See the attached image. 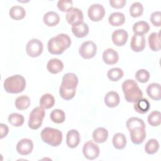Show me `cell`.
<instances>
[{
  "label": "cell",
  "mask_w": 161,
  "mask_h": 161,
  "mask_svg": "<svg viewBox=\"0 0 161 161\" xmlns=\"http://www.w3.org/2000/svg\"><path fill=\"white\" fill-rule=\"evenodd\" d=\"M47 69L52 74H58L63 70L64 64L58 58H52L48 62Z\"/></svg>",
  "instance_id": "ffe728a7"
},
{
  "label": "cell",
  "mask_w": 161,
  "mask_h": 161,
  "mask_svg": "<svg viewBox=\"0 0 161 161\" xmlns=\"http://www.w3.org/2000/svg\"><path fill=\"white\" fill-rule=\"evenodd\" d=\"M122 90L125 99L128 103H135L143 97V92L138 84L133 79H127L122 84Z\"/></svg>",
  "instance_id": "3957f363"
},
{
  "label": "cell",
  "mask_w": 161,
  "mask_h": 161,
  "mask_svg": "<svg viewBox=\"0 0 161 161\" xmlns=\"http://www.w3.org/2000/svg\"><path fill=\"white\" fill-rule=\"evenodd\" d=\"M72 32L77 38H83L87 35L89 33L88 25L83 22H78L72 25Z\"/></svg>",
  "instance_id": "2e32d148"
},
{
  "label": "cell",
  "mask_w": 161,
  "mask_h": 161,
  "mask_svg": "<svg viewBox=\"0 0 161 161\" xmlns=\"http://www.w3.org/2000/svg\"><path fill=\"white\" fill-rule=\"evenodd\" d=\"M123 71L122 69L118 67L111 69L107 73L108 77L109 80L113 82H116L121 79L123 76Z\"/></svg>",
  "instance_id": "836d02e7"
},
{
  "label": "cell",
  "mask_w": 161,
  "mask_h": 161,
  "mask_svg": "<svg viewBox=\"0 0 161 161\" xmlns=\"http://www.w3.org/2000/svg\"><path fill=\"white\" fill-rule=\"evenodd\" d=\"M150 21L154 26L160 27L161 25V13L160 11L153 12L150 18Z\"/></svg>",
  "instance_id": "60d3db41"
},
{
  "label": "cell",
  "mask_w": 161,
  "mask_h": 161,
  "mask_svg": "<svg viewBox=\"0 0 161 161\" xmlns=\"http://www.w3.org/2000/svg\"><path fill=\"white\" fill-rule=\"evenodd\" d=\"M128 34L127 31L123 29H118L113 31L112 34L113 43L118 47L123 46L127 42Z\"/></svg>",
  "instance_id": "9a60e30c"
},
{
  "label": "cell",
  "mask_w": 161,
  "mask_h": 161,
  "mask_svg": "<svg viewBox=\"0 0 161 161\" xmlns=\"http://www.w3.org/2000/svg\"><path fill=\"white\" fill-rule=\"evenodd\" d=\"M80 137L79 133L76 130H69L66 136V143L69 148H74L78 146L80 143Z\"/></svg>",
  "instance_id": "e0dca14e"
},
{
  "label": "cell",
  "mask_w": 161,
  "mask_h": 161,
  "mask_svg": "<svg viewBox=\"0 0 161 161\" xmlns=\"http://www.w3.org/2000/svg\"><path fill=\"white\" fill-rule=\"evenodd\" d=\"M109 23L113 26H119L122 25L125 21V14L120 12L111 13L108 18Z\"/></svg>",
  "instance_id": "d4e9b609"
},
{
  "label": "cell",
  "mask_w": 161,
  "mask_h": 161,
  "mask_svg": "<svg viewBox=\"0 0 161 161\" xmlns=\"http://www.w3.org/2000/svg\"><path fill=\"white\" fill-rule=\"evenodd\" d=\"M16 148L18 153L20 155H27L33 150V142L28 138H23L18 142Z\"/></svg>",
  "instance_id": "4fadbf2b"
},
{
  "label": "cell",
  "mask_w": 161,
  "mask_h": 161,
  "mask_svg": "<svg viewBox=\"0 0 161 161\" xmlns=\"http://www.w3.org/2000/svg\"><path fill=\"white\" fill-rule=\"evenodd\" d=\"M24 117L22 114L13 113L9 115L8 121L13 126L16 127H19L24 123Z\"/></svg>",
  "instance_id": "e575fe53"
},
{
  "label": "cell",
  "mask_w": 161,
  "mask_h": 161,
  "mask_svg": "<svg viewBox=\"0 0 161 161\" xmlns=\"http://www.w3.org/2000/svg\"><path fill=\"white\" fill-rule=\"evenodd\" d=\"M130 47L135 52H140L145 47V38L143 35L134 34L130 42Z\"/></svg>",
  "instance_id": "5bb4252c"
},
{
  "label": "cell",
  "mask_w": 161,
  "mask_h": 161,
  "mask_svg": "<svg viewBox=\"0 0 161 161\" xmlns=\"http://www.w3.org/2000/svg\"><path fill=\"white\" fill-rule=\"evenodd\" d=\"M143 12V7L139 2L133 3L130 7V14L133 18L140 17Z\"/></svg>",
  "instance_id": "d590c367"
},
{
  "label": "cell",
  "mask_w": 161,
  "mask_h": 161,
  "mask_svg": "<svg viewBox=\"0 0 161 161\" xmlns=\"http://www.w3.org/2000/svg\"><path fill=\"white\" fill-rule=\"evenodd\" d=\"M43 21L48 26H55L59 23L60 17L56 12L48 11L44 14Z\"/></svg>",
  "instance_id": "7402d4cb"
},
{
  "label": "cell",
  "mask_w": 161,
  "mask_h": 161,
  "mask_svg": "<svg viewBox=\"0 0 161 161\" xmlns=\"http://www.w3.org/2000/svg\"><path fill=\"white\" fill-rule=\"evenodd\" d=\"M108 137V130L103 127H99L94 130L92 133V138L95 142L102 143L105 142Z\"/></svg>",
  "instance_id": "603a6c76"
},
{
  "label": "cell",
  "mask_w": 161,
  "mask_h": 161,
  "mask_svg": "<svg viewBox=\"0 0 161 161\" xmlns=\"http://www.w3.org/2000/svg\"><path fill=\"white\" fill-rule=\"evenodd\" d=\"M4 88L8 93L18 94L21 92L26 87V80L21 75H14L6 78L4 81Z\"/></svg>",
  "instance_id": "277c9868"
},
{
  "label": "cell",
  "mask_w": 161,
  "mask_h": 161,
  "mask_svg": "<svg viewBox=\"0 0 161 161\" xmlns=\"http://www.w3.org/2000/svg\"><path fill=\"white\" fill-rule=\"evenodd\" d=\"M135 78L140 82L145 83L149 80L150 74L145 69H139L135 74Z\"/></svg>",
  "instance_id": "f35d334b"
},
{
  "label": "cell",
  "mask_w": 161,
  "mask_h": 161,
  "mask_svg": "<svg viewBox=\"0 0 161 161\" xmlns=\"http://www.w3.org/2000/svg\"><path fill=\"white\" fill-rule=\"evenodd\" d=\"M9 131L8 126L3 123L0 124V138L2 139L6 136Z\"/></svg>",
  "instance_id": "7bdbcfd3"
},
{
  "label": "cell",
  "mask_w": 161,
  "mask_h": 161,
  "mask_svg": "<svg viewBox=\"0 0 161 161\" xmlns=\"http://www.w3.org/2000/svg\"><path fill=\"white\" fill-rule=\"evenodd\" d=\"M43 46L42 42L36 38L31 39L26 44V52L31 57H37L43 52Z\"/></svg>",
  "instance_id": "ba28073f"
},
{
  "label": "cell",
  "mask_w": 161,
  "mask_h": 161,
  "mask_svg": "<svg viewBox=\"0 0 161 161\" xmlns=\"http://www.w3.org/2000/svg\"><path fill=\"white\" fill-rule=\"evenodd\" d=\"M87 14L91 21H99L105 15V9L100 4H93L89 7Z\"/></svg>",
  "instance_id": "30bf717a"
},
{
  "label": "cell",
  "mask_w": 161,
  "mask_h": 161,
  "mask_svg": "<svg viewBox=\"0 0 161 161\" xmlns=\"http://www.w3.org/2000/svg\"><path fill=\"white\" fill-rule=\"evenodd\" d=\"M50 119L51 120L57 124L63 123L65 119V114L64 111L59 109H53L50 113Z\"/></svg>",
  "instance_id": "d6a6232c"
},
{
  "label": "cell",
  "mask_w": 161,
  "mask_h": 161,
  "mask_svg": "<svg viewBox=\"0 0 161 161\" xmlns=\"http://www.w3.org/2000/svg\"><path fill=\"white\" fill-rule=\"evenodd\" d=\"M120 101L119 94L115 91H109L104 96L105 104L109 108L116 107Z\"/></svg>",
  "instance_id": "44dd1931"
},
{
  "label": "cell",
  "mask_w": 161,
  "mask_h": 161,
  "mask_svg": "<svg viewBox=\"0 0 161 161\" xmlns=\"http://www.w3.org/2000/svg\"><path fill=\"white\" fill-rule=\"evenodd\" d=\"M159 149V143L156 139H150L145 144V152L149 155H152L157 152Z\"/></svg>",
  "instance_id": "1f68e13d"
},
{
  "label": "cell",
  "mask_w": 161,
  "mask_h": 161,
  "mask_svg": "<svg viewBox=\"0 0 161 161\" xmlns=\"http://www.w3.org/2000/svg\"><path fill=\"white\" fill-rule=\"evenodd\" d=\"M150 30L149 24L145 21H139L133 25V31L135 34L144 35L148 32Z\"/></svg>",
  "instance_id": "f1b7e54d"
},
{
  "label": "cell",
  "mask_w": 161,
  "mask_h": 161,
  "mask_svg": "<svg viewBox=\"0 0 161 161\" xmlns=\"http://www.w3.org/2000/svg\"><path fill=\"white\" fill-rule=\"evenodd\" d=\"M119 56L118 52L113 48L105 50L103 53V60L108 65H114L118 61Z\"/></svg>",
  "instance_id": "ac0fdd59"
},
{
  "label": "cell",
  "mask_w": 161,
  "mask_h": 161,
  "mask_svg": "<svg viewBox=\"0 0 161 161\" xmlns=\"http://www.w3.org/2000/svg\"><path fill=\"white\" fill-rule=\"evenodd\" d=\"M84 157L88 160H94L99 155V148L92 141H88L84 143L82 148Z\"/></svg>",
  "instance_id": "9c48e42d"
},
{
  "label": "cell",
  "mask_w": 161,
  "mask_h": 161,
  "mask_svg": "<svg viewBox=\"0 0 161 161\" xmlns=\"http://www.w3.org/2000/svg\"><path fill=\"white\" fill-rule=\"evenodd\" d=\"M78 80L77 75L74 73H67L64 75L59 89V94L62 99L68 101L74 97Z\"/></svg>",
  "instance_id": "6da1fadb"
},
{
  "label": "cell",
  "mask_w": 161,
  "mask_h": 161,
  "mask_svg": "<svg viewBox=\"0 0 161 161\" xmlns=\"http://www.w3.org/2000/svg\"><path fill=\"white\" fill-rule=\"evenodd\" d=\"M65 18L67 23L72 25L76 23L83 21L84 15L80 9L72 7L67 12Z\"/></svg>",
  "instance_id": "8fae6325"
},
{
  "label": "cell",
  "mask_w": 161,
  "mask_h": 161,
  "mask_svg": "<svg viewBox=\"0 0 161 161\" xmlns=\"http://www.w3.org/2000/svg\"><path fill=\"white\" fill-rule=\"evenodd\" d=\"M39 103L40 106L43 109H50L55 104V98L52 94L46 93L41 97Z\"/></svg>",
  "instance_id": "f546056e"
},
{
  "label": "cell",
  "mask_w": 161,
  "mask_h": 161,
  "mask_svg": "<svg viewBox=\"0 0 161 161\" xmlns=\"http://www.w3.org/2000/svg\"><path fill=\"white\" fill-rule=\"evenodd\" d=\"M126 1L125 0H110L109 4L111 7L116 9H120L125 6Z\"/></svg>",
  "instance_id": "b9f144b4"
},
{
  "label": "cell",
  "mask_w": 161,
  "mask_h": 161,
  "mask_svg": "<svg viewBox=\"0 0 161 161\" xmlns=\"http://www.w3.org/2000/svg\"><path fill=\"white\" fill-rule=\"evenodd\" d=\"M113 145L118 150L125 148L126 145V138L125 135L121 133H116L113 138Z\"/></svg>",
  "instance_id": "83f0119b"
},
{
  "label": "cell",
  "mask_w": 161,
  "mask_h": 161,
  "mask_svg": "<svg viewBox=\"0 0 161 161\" xmlns=\"http://www.w3.org/2000/svg\"><path fill=\"white\" fill-rule=\"evenodd\" d=\"M71 44L70 37L65 33H60L49 40L47 44L48 52L54 55H60Z\"/></svg>",
  "instance_id": "7a4b0ae2"
},
{
  "label": "cell",
  "mask_w": 161,
  "mask_h": 161,
  "mask_svg": "<svg viewBox=\"0 0 161 161\" xmlns=\"http://www.w3.org/2000/svg\"><path fill=\"white\" fill-rule=\"evenodd\" d=\"M40 136L44 143L52 147H58L62 141V133L56 128L46 127L42 131Z\"/></svg>",
  "instance_id": "5b68a950"
},
{
  "label": "cell",
  "mask_w": 161,
  "mask_h": 161,
  "mask_svg": "<svg viewBox=\"0 0 161 161\" xmlns=\"http://www.w3.org/2000/svg\"><path fill=\"white\" fill-rule=\"evenodd\" d=\"M130 136L131 142L135 145H139L144 141L146 137L145 128L135 127L130 130Z\"/></svg>",
  "instance_id": "7c38bea8"
},
{
  "label": "cell",
  "mask_w": 161,
  "mask_h": 161,
  "mask_svg": "<svg viewBox=\"0 0 161 161\" xmlns=\"http://www.w3.org/2000/svg\"><path fill=\"white\" fill-rule=\"evenodd\" d=\"M9 14L12 19L15 20H20L25 18L26 11L22 6H14L10 9Z\"/></svg>",
  "instance_id": "4316f807"
},
{
  "label": "cell",
  "mask_w": 161,
  "mask_h": 161,
  "mask_svg": "<svg viewBox=\"0 0 161 161\" xmlns=\"http://www.w3.org/2000/svg\"><path fill=\"white\" fill-rule=\"evenodd\" d=\"M72 6L73 3L70 0H59L57 3L58 8L62 12H67Z\"/></svg>",
  "instance_id": "ab89813d"
},
{
  "label": "cell",
  "mask_w": 161,
  "mask_h": 161,
  "mask_svg": "<svg viewBox=\"0 0 161 161\" xmlns=\"http://www.w3.org/2000/svg\"><path fill=\"white\" fill-rule=\"evenodd\" d=\"M126 127L130 131L133 128L135 127H143L145 128V124L143 119L136 118V117H131L126 121Z\"/></svg>",
  "instance_id": "8d00e7d4"
},
{
  "label": "cell",
  "mask_w": 161,
  "mask_h": 161,
  "mask_svg": "<svg viewBox=\"0 0 161 161\" xmlns=\"http://www.w3.org/2000/svg\"><path fill=\"white\" fill-rule=\"evenodd\" d=\"M148 122L152 126H157L160 125L161 122V114L158 111H153L151 112L148 116Z\"/></svg>",
  "instance_id": "74e56055"
},
{
  "label": "cell",
  "mask_w": 161,
  "mask_h": 161,
  "mask_svg": "<svg viewBox=\"0 0 161 161\" xmlns=\"http://www.w3.org/2000/svg\"><path fill=\"white\" fill-rule=\"evenodd\" d=\"M150 103L148 99L142 98L135 103L133 105L134 109L140 114H145L147 113L150 109Z\"/></svg>",
  "instance_id": "484cf974"
},
{
  "label": "cell",
  "mask_w": 161,
  "mask_h": 161,
  "mask_svg": "<svg viewBox=\"0 0 161 161\" xmlns=\"http://www.w3.org/2000/svg\"><path fill=\"white\" fill-rule=\"evenodd\" d=\"M97 52V46L92 41L83 42L79 48L80 55L84 59L93 58Z\"/></svg>",
  "instance_id": "52a82bcc"
},
{
  "label": "cell",
  "mask_w": 161,
  "mask_h": 161,
  "mask_svg": "<svg viewBox=\"0 0 161 161\" xmlns=\"http://www.w3.org/2000/svg\"><path fill=\"white\" fill-rule=\"evenodd\" d=\"M148 45L150 48L154 52H157L160 50V32L152 33L148 36Z\"/></svg>",
  "instance_id": "cb8c5ba5"
},
{
  "label": "cell",
  "mask_w": 161,
  "mask_h": 161,
  "mask_svg": "<svg viewBox=\"0 0 161 161\" xmlns=\"http://www.w3.org/2000/svg\"><path fill=\"white\" fill-rule=\"evenodd\" d=\"M147 93L152 99L158 101L161 99V87L158 83L150 84L147 87Z\"/></svg>",
  "instance_id": "d6986e66"
},
{
  "label": "cell",
  "mask_w": 161,
  "mask_h": 161,
  "mask_svg": "<svg viewBox=\"0 0 161 161\" xmlns=\"http://www.w3.org/2000/svg\"><path fill=\"white\" fill-rule=\"evenodd\" d=\"M15 106L19 110H25L30 106V99L29 97L22 95L18 97L15 100Z\"/></svg>",
  "instance_id": "4dcf8cb0"
},
{
  "label": "cell",
  "mask_w": 161,
  "mask_h": 161,
  "mask_svg": "<svg viewBox=\"0 0 161 161\" xmlns=\"http://www.w3.org/2000/svg\"><path fill=\"white\" fill-rule=\"evenodd\" d=\"M45 115V113L43 108L39 106L33 108L30 114L28 126L32 130L38 129L42 124Z\"/></svg>",
  "instance_id": "8992f818"
}]
</instances>
